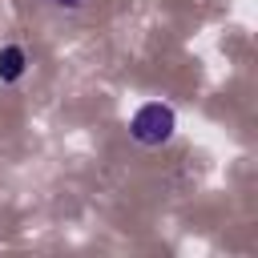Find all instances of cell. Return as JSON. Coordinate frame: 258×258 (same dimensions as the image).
I'll use <instances>...</instances> for the list:
<instances>
[{"label": "cell", "mask_w": 258, "mask_h": 258, "mask_svg": "<svg viewBox=\"0 0 258 258\" xmlns=\"http://www.w3.org/2000/svg\"><path fill=\"white\" fill-rule=\"evenodd\" d=\"M173 133H177V109L161 97H145L129 113V141L141 149H161L173 141Z\"/></svg>", "instance_id": "cell-1"}, {"label": "cell", "mask_w": 258, "mask_h": 258, "mask_svg": "<svg viewBox=\"0 0 258 258\" xmlns=\"http://www.w3.org/2000/svg\"><path fill=\"white\" fill-rule=\"evenodd\" d=\"M56 8H69V12H77V8H85V0H52Z\"/></svg>", "instance_id": "cell-3"}, {"label": "cell", "mask_w": 258, "mask_h": 258, "mask_svg": "<svg viewBox=\"0 0 258 258\" xmlns=\"http://www.w3.org/2000/svg\"><path fill=\"white\" fill-rule=\"evenodd\" d=\"M28 69H32V60H28V48H24V44H16V40L0 44V85H4V89L20 85V81L28 77Z\"/></svg>", "instance_id": "cell-2"}]
</instances>
